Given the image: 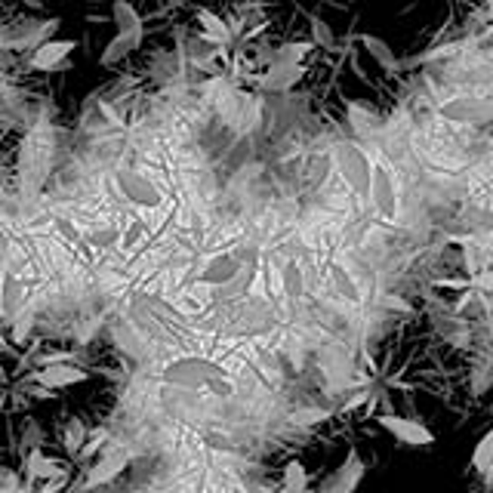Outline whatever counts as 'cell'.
<instances>
[{
    "label": "cell",
    "instance_id": "cell-1",
    "mask_svg": "<svg viewBox=\"0 0 493 493\" xmlns=\"http://www.w3.org/2000/svg\"><path fill=\"white\" fill-rule=\"evenodd\" d=\"M161 377L166 386H176V388H210L219 398L232 395V383H228L225 370L210 358H198V355L176 358L164 367Z\"/></svg>",
    "mask_w": 493,
    "mask_h": 493
},
{
    "label": "cell",
    "instance_id": "cell-2",
    "mask_svg": "<svg viewBox=\"0 0 493 493\" xmlns=\"http://www.w3.org/2000/svg\"><path fill=\"white\" fill-rule=\"evenodd\" d=\"M133 315L139 327L149 330L151 336L164 339V343H176V339H183L185 333H189L185 330V318L176 315L170 305L155 300V296H136Z\"/></svg>",
    "mask_w": 493,
    "mask_h": 493
},
{
    "label": "cell",
    "instance_id": "cell-3",
    "mask_svg": "<svg viewBox=\"0 0 493 493\" xmlns=\"http://www.w3.org/2000/svg\"><path fill=\"white\" fill-rule=\"evenodd\" d=\"M336 166H339V176L345 179L355 194H370V179H373V164L367 157V151L355 142H343L336 149Z\"/></svg>",
    "mask_w": 493,
    "mask_h": 493
},
{
    "label": "cell",
    "instance_id": "cell-4",
    "mask_svg": "<svg viewBox=\"0 0 493 493\" xmlns=\"http://www.w3.org/2000/svg\"><path fill=\"white\" fill-rule=\"evenodd\" d=\"M275 327V311L268 302L262 300H247L244 305L232 311L225 324V333L228 336H262Z\"/></svg>",
    "mask_w": 493,
    "mask_h": 493
},
{
    "label": "cell",
    "instance_id": "cell-5",
    "mask_svg": "<svg viewBox=\"0 0 493 493\" xmlns=\"http://www.w3.org/2000/svg\"><path fill=\"white\" fill-rule=\"evenodd\" d=\"M370 204L377 207V213L383 219L398 217V189H395L392 170L386 164H373V179H370Z\"/></svg>",
    "mask_w": 493,
    "mask_h": 493
},
{
    "label": "cell",
    "instance_id": "cell-6",
    "mask_svg": "<svg viewBox=\"0 0 493 493\" xmlns=\"http://www.w3.org/2000/svg\"><path fill=\"white\" fill-rule=\"evenodd\" d=\"M441 117L454 123H488L493 121V102L484 96H460L441 106Z\"/></svg>",
    "mask_w": 493,
    "mask_h": 493
},
{
    "label": "cell",
    "instance_id": "cell-7",
    "mask_svg": "<svg viewBox=\"0 0 493 493\" xmlns=\"http://www.w3.org/2000/svg\"><path fill=\"white\" fill-rule=\"evenodd\" d=\"M117 189H121V194L130 200V204H139V207H157L164 200L161 189H157L149 176H142V173H136V170L117 173Z\"/></svg>",
    "mask_w": 493,
    "mask_h": 493
},
{
    "label": "cell",
    "instance_id": "cell-8",
    "mask_svg": "<svg viewBox=\"0 0 493 493\" xmlns=\"http://www.w3.org/2000/svg\"><path fill=\"white\" fill-rule=\"evenodd\" d=\"M72 53H74V40L50 38L28 53V68H31V72H55V68L68 65V55Z\"/></svg>",
    "mask_w": 493,
    "mask_h": 493
},
{
    "label": "cell",
    "instance_id": "cell-9",
    "mask_svg": "<svg viewBox=\"0 0 493 493\" xmlns=\"http://www.w3.org/2000/svg\"><path fill=\"white\" fill-rule=\"evenodd\" d=\"M377 422L386 429V432H392L401 444H411V447H426V444H435V435L429 432V429L422 426V422L407 420V416H398V413H379Z\"/></svg>",
    "mask_w": 493,
    "mask_h": 493
},
{
    "label": "cell",
    "instance_id": "cell-10",
    "mask_svg": "<svg viewBox=\"0 0 493 493\" xmlns=\"http://www.w3.org/2000/svg\"><path fill=\"white\" fill-rule=\"evenodd\" d=\"M361 478H364V460H361V454L355 447L345 454L343 466H339L327 481L321 484V490L318 493H355V488L361 484Z\"/></svg>",
    "mask_w": 493,
    "mask_h": 493
},
{
    "label": "cell",
    "instance_id": "cell-11",
    "mask_svg": "<svg viewBox=\"0 0 493 493\" xmlns=\"http://www.w3.org/2000/svg\"><path fill=\"white\" fill-rule=\"evenodd\" d=\"M38 386L50 388V392H55V388H68V386H78V383H87L89 379V370H83V367L72 364V361H62V364H47L38 370Z\"/></svg>",
    "mask_w": 493,
    "mask_h": 493
},
{
    "label": "cell",
    "instance_id": "cell-12",
    "mask_svg": "<svg viewBox=\"0 0 493 493\" xmlns=\"http://www.w3.org/2000/svg\"><path fill=\"white\" fill-rule=\"evenodd\" d=\"M302 78H305L302 62H275L259 78V89H266V93H284V89H293Z\"/></svg>",
    "mask_w": 493,
    "mask_h": 493
},
{
    "label": "cell",
    "instance_id": "cell-13",
    "mask_svg": "<svg viewBox=\"0 0 493 493\" xmlns=\"http://www.w3.org/2000/svg\"><path fill=\"white\" fill-rule=\"evenodd\" d=\"M241 272H244V262H241L238 256L219 253V256H213V259L207 262V268L198 275V281L210 284V287H225V284H232Z\"/></svg>",
    "mask_w": 493,
    "mask_h": 493
},
{
    "label": "cell",
    "instance_id": "cell-14",
    "mask_svg": "<svg viewBox=\"0 0 493 493\" xmlns=\"http://www.w3.org/2000/svg\"><path fill=\"white\" fill-rule=\"evenodd\" d=\"M55 31H59V19H47V22L31 19V22H28L25 28H19V31L6 40V47H10V50H28L31 53L34 47H40L44 40L55 38Z\"/></svg>",
    "mask_w": 493,
    "mask_h": 493
},
{
    "label": "cell",
    "instance_id": "cell-15",
    "mask_svg": "<svg viewBox=\"0 0 493 493\" xmlns=\"http://www.w3.org/2000/svg\"><path fill=\"white\" fill-rule=\"evenodd\" d=\"M127 463H130L127 450H108V454L102 456V460H96V466L89 469V475H87V481H83V488L96 490V488H102V484L115 481V478L121 475L123 469H127Z\"/></svg>",
    "mask_w": 493,
    "mask_h": 493
},
{
    "label": "cell",
    "instance_id": "cell-16",
    "mask_svg": "<svg viewBox=\"0 0 493 493\" xmlns=\"http://www.w3.org/2000/svg\"><path fill=\"white\" fill-rule=\"evenodd\" d=\"M142 38H145V31H117L106 44V50L99 53V65L111 68V65H117V62H123L130 53L139 50Z\"/></svg>",
    "mask_w": 493,
    "mask_h": 493
},
{
    "label": "cell",
    "instance_id": "cell-17",
    "mask_svg": "<svg viewBox=\"0 0 493 493\" xmlns=\"http://www.w3.org/2000/svg\"><path fill=\"white\" fill-rule=\"evenodd\" d=\"M361 44H364V50L370 53V59L377 62L379 68H386V72H398V68H401L398 53H395L392 47H388V40H383L379 34L364 31V34H361Z\"/></svg>",
    "mask_w": 493,
    "mask_h": 493
},
{
    "label": "cell",
    "instance_id": "cell-18",
    "mask_svg": "<svg viewBox=\"0 0 493 493\" xmlns=\"http://www.w3.org/2000/svg\"><path fill=\"white\" fill-rule=\"evenodd\" d=\"M22 300H25V284L19 281V277L13 272H6L4 287H0V305H4V315L10 318V321L19 315V309H22Z\"/></svg>",
    "mask_w": 493,
    "mask_h": 493
},
{
    "label": "cell",
    "instance_id": "cell-19",
    "mask_svg": "<svg viewBox=\"0 0 493 493\" xmlns=\"http://www.w3.org/2000/svg\"><path fill=\"white\" fill-rule=\"evenodd\" d=\"M111 19H115L117 31H145L142 25V16L130 0H115L111 4Z\"/></svg>",
    "mask_w": 493,
    "mask_h": 493
},
{
    "label": "cell",
    "instance_id": "cell-20",
    "mask_svg": "<svg viewBox=\"0 0 493 493\" xmlns=\"http://www.w3.org/2000/svg\"><path fill=\"white\" fill-rule=\"evenodd\" d=\"M198 22L204 28V40L210 44H228V25L213 10H198Z\"/></svg>",
    "mask_w": 493,
    "mask_h": 493
},
{
    "label": "cell",
    "instance_id": "cell-21",
    "mask_svg": "<svg viewBox=\"0 0 493 493\" xmlns=\"http://www.w3.org/2000/svg\"><path fill=\"white\" fill-rule=\"evenodd\" d=\"M330 281H333V290H336V296H343V300H349V302H361V290H358L355 277L345 272L343 266H333L330 268Z\"/></svg>",
    "mask_w": 493,
    "mask_h": 493
},
{
    "label": "cell",
    "instance_id": "cell-22",
    "mask_svg": "<svg viewBox=\"0 0 493 493\" xmlns=\"http://www.w3.org/2000/svg\"><path fill=\"white\" fill-rule=\"evenodd\" d=\"M309 488V472L300 460H290L287 466H284V490L287 493H305Z\"/></svg>",
    "mask_w": 493,
    "mask_h": 493
},
{
    "label": "cell",
    "instance_id": "cell-23",
    "mask_svg": "<svg viewBox=\"0 0 493 493\" xmlns=\"http://www.w3.org/2000/svg\"><path fill=\"white\" fill-rule=\"evenodd\" d=\"M311 44L315 47H321V50H327V53H336V31L324 22V19H318V16H311Z\"/></svg>",
    "mask_w": 493,
    "mask_h": 493
},
{
    "label": "cell",
    "instance_id": "cell-24",
    "mask_svg": "<svg viewBox=\"0 0 493 493\" xmlns=\"http://www.w3.org/2000/svg\"><path fill=\"white\" fill-rule=\"evenodd\" d=\"M28 472H31V478H55L62 472V463L44 456L40 450H31V456H28Z\"/></svg>",
    "mask_w": 493,
    "mask_h": 493
},
{
    "label": "cell",
    "instance_id": "cell-25",
    "mask_svg": "<svg viewBox=\"0 0 493 493\" xmlns=\"http://www.w3.org/2000/svg\"><path fill=\"white\" fill-rule=\"evenodd\" d=\"M493 463V432H488L484 438H478L475 450H472V469L475 472H488V466Z\"/></svg>",
    "mask_w": 493,
    "mask_h": 493
},
{
    "label": "cell",
    "instance_id": "cell-26",
    "mask_svg": "<svg viewBox=\"0 0 493 493\" xmlns=\"http://www.w3.org/2000/svg\"><path fill=\"white\" fill-rule=\"evenodd\" d=\"M311 47H315L311 40H287L284 47H277L275 62H302Z\"/></svg>",
    "mask_w": 493,
    "mask_h": 493
},
{
    "label": "cell",
    "instance_id": "cell-27",
    "mask_svg": "<svg viewBox=\"0 0 493 493\" xmlns=\"http://www.w3.org/2000/svg\"><path fill=\"white\" fill-rule=\"evenodd\" d=\"M302 287H305V281H302L300 262H287V268H284V290H287L290 300H300Z\"/></svg>",
    "mask_w": 493,
    "mask_h": 493
},
{
    "label": "cell",
    "instance_id": "cell-28",
    "mask_svg": "<svg viewBox=\"0 0 493 493\" xmlns=\"http://www.w3.org/2000/svg\"><path fill=\"white\" fill-rule=\"evenodd\" d=\"M463 47L460 44H447V47H438V50H426V53H420L413 59V65H422V62H438V59H447V55H454V53H460Z\"/></svg>",
    "mask_w": 493,
    "mask_h": 493
},
{
    "label": "cell",
    "instance_id": "cell-29",
    "mask_svg": "<svg viewBox=\"0 0 493 493\" xmlns=\"http://www.w3.org/2000/svg\"><path fill=\"white\" fill-rule=\"evenodd\" d=\"M349 111H352V123H355V130H361V133H364V130H370L373 123H377V117H373L367 108H361L358 102H349Z\"/></svg>",
    "mask_w": 493,
    "mask_h": 493
},
{
    "label": "cell",
    "instance_id": "cell-30",
    "mask_svg": "<svg viewBox=\"0 0 493 493\" xmlns=\"http://www.w3.org/2000/svg\"><path fill=\"white\" fill-rule=\"evenodd\" d=\"M81 441H83V426H81V420H72V422H68V432H65L68 450H78Z\"/></svg>",
    "mask_w": 493,
    "mask_h": 493
},
{
    "label": "cell",
    "instance_id": "cell-31",
    "mask_svg": "<svg viewBox=\"0 0 493 493\" xmlns=\"http://www.w3.org/2000/svg\"><path fill=\"white\" fill-rule=\"evenodd\" d=\"M472 287H484V290H493V272L475 275V277H472Z\"/></svg>",
    "mask_w": 493,
    "mask_h": 493
},
{
    "label": "cell",
    "instance_id": "cell-32",
    "mask_svg": "<svg viewBox=\"0 0 493 493\" xmlns=\"http://www.w3.org/2000/svg\"><path fill=\"white\" fill-rule=\"evenodd\" d=\"M484 481H493V463L488 466V472H484Z\"/></svg>",
    "mask_w": 493,
    "mask_h": 493
},
{
    "label": "cell",
    "instance_id": "cell-33",
    "mask_svg": "<svg viewBox=\"0 0 493 493\" xmlns=\"http://www.w3.org/2000/svg\"><path fill=\"white\" fill-rule=\"evenodd\" d=\"M488 6H490V16H493V0H488Z\"/></svg>",
    "mask_w": 493,
    "mask_h": 493
},
{
    "label": "cell",
    "instance_id": "cell-34",
    "mask_svg": "<svg viewBox=\"0 0 493 493\" xmlns=\"http://www.w3.org/2000/svg\"><path fill=\"white\" fill-rule=\"evenodd\" d=\"M234 493H244V490H234Z\"/></svg>",
    "mask_w": 493,
    "mask_h": 493
},
{
    "label": "cell",
    "instance_id": "cell-35",
    "mask_svg": "<svg viewBox=\"0 0 493 493\" xmlns=\"http://www.w3.org/2000/svg\"><path fill=\"white\" fill-rule=\"evenodd\" d=\"M488 484H490V488H493V481H488Z\"/></svg>",
    "mask_w": 493,
    "mask_h": 493
},
{
    "label": "cell",
    "instance_id": "cell-36",
    "mask_svg": "<svg viewBox=\"0 0 493 493\" xmlns=\"http://www.w3.org/2000/svg\"><path fill=\"white\" fill-rule=\"evenodd\" d=\"M0 287H4V281H0Z\"/></svg>",
    "mask_w": 493,
    "mask_h": 493
},
{
    "label": "cell",
    "instance_id": "cell-37",
    "mask_svg": "<svg viewBox=\"0 0 493 493\" xmlns=\"http://www.w3.org/2000/svg\"><path fill=\"white\" fill-rule=\"evenodd\" d=\"M173 4H176V0H173Z\"/></svg>",
    "mask_w": 493,
    "mask_h": 493
}]
</instances>
